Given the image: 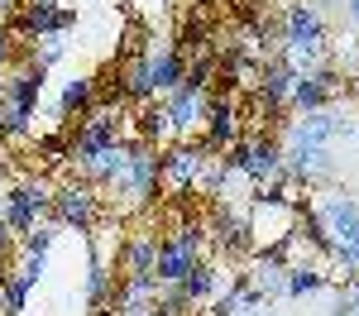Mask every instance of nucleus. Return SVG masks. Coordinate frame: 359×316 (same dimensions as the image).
Instances as JSON below:
<instances>
[{
    "label": "nucleus",
    "instance_id": "nucleus-24",
    "mask_svg": "<svg viewBox=\"0 0 359 316\" xmlns=\"http://www.w3.org/2000/svg\"><path fill=\"white\" fill-rule=\"evenodd\" d=\"M135 139L154 144V149H163V139H168V115H163V101H144V106H139Z\"/></svg>",
    "mask_w": 359,
    "mask_h": 316
},
{
    "label": "nucleus",
    "instance_id": "nucleus-1",
    "mask_svg": "<svg viewBox=\"0 0 359 316\" xmlns=\"http://www.w3.org/2000/svg\"><path fill=\"white\" fill-rule=\"evenodd\" d=\"M158 187H163V149H154V144H144V139H130V168H125V177L115 182L111 192L125 206H149V201L158 197Z\"/></svg>",
    "mask_w": 359,
    "mask_h": 316
},
{
    "label": "nucleus",
    "instance_id": "nucleus-13",
    "mask_svg": "<svg viewBox=\"0 0 359 316\" xmlns=\"http://www.w3.org/2000/svg\"><path fill=\"white\" fill-rule=\"evenodd\" d=\"M0 216L10 221L15 235H29L34 226H43V211H39V201H34V187H29V182H15V187L0 192Z\"/></svg>",
    "mask_w": 359,
    "mask_h": 316
},
{
    "label": "nucleus",
    "instance_id": "nucleus-5",
    "mask_svg": "<svg viewBox=\"0 0 359 316\" xmlns=\"http://www.w3.org/2000/svg\"><path fill=\"white\" fill-rule=\"evenodd\" d=\"M311 216H316V226L331 235V245H359V201L350 192H316L311 201Z\"/></svg>",
    "mask_w": 359,
    "mask_h": 316
},
{
    "label": "nucleus",
    "instance_id": "nucleus-39",
    "mask_svg": "<svg viewBox=\"0 0 359 316\" xmlns=\"http://www.w3.org/2000/svg\"><path fill=\"white\" fill-rule=\"evenodd\" d=\"M0 96H5V72H0Z\"/></svg>",
    "mask_w": 359,
    "mask_h": 316
},
{
    "label": "nucleus",
    "instance_id": "nucleus-29",
    "mask_svg": "<svg viewBox=\"0 0 359 316\" xmlns=\"http://www.w3.org/2000/svg\"><path fill=\"white\" fill-rule=\"evenodd\" d=\"M331 263H335V273L350 283V278H359V245H335L331 249Z\"/></svg>",
    "mask_w": 359,
    "mask_h": 316
},
{
    "label": "nucleus",
    "instance_id": "nucleus-28",
    "mask_svg": "<svg viewBox=\"0 0 359 316\" xmlns=\"http://www.w3.org/2000/svg\"><path fill=\"white\" fill-rule=\"evenodd\" d=\"M34 149H39L48 163H72V144L62 139V135H39V139H34Z\"/></svg>",
    "mask_w": 359,
    "mask_h": 316
},
{
    "label": "nucleus",
    "instance_id": "nucleus-11",
    "mask_svg": "<svg viewBox=\"0 0 359 316\" xmlns=\"http://www.w3.org/2000/svg\"><path fill=\"white\" fill-rule=\"evenodd\" d=\"M206 144H172V149H163V182L168 187H177V192H187V187H196V177H201V168H206Z\"/></svg>",
    "mask_w": 359,
    "mask_h": 316
},
{
    "label": "nucleus",
    "instance_id": "nucleus-35",
    "mask_svg": "<svg viewBox=\"0 0 359 316\" xmlns=\"http://www.w3.org/2000/svg\"><path fill=\"white\" fill-rule=\"evenodd\" d=\"M340 10H345V20H350V25L359 29V0H345V5H340Z\"/></svg>",
    "mask_w": 359,
    "mask_h": 316
},
{
    "label": "nucleus",
    "instance_id": "nucleus-30",
    "mask_svg": "<svg viewBox=\"0 0 359 316\" xmlns=\"http://www.w3.org/2000/svg\"><path fill=\"white\" fill-rule=\"evenodd\" d=\"M62 53H67V34H48V39H39V57L34 62L53 67V62H62Z\"/></svg>",
    "mask_w": 359,
    "mask_h": 316
},
{
    "label": "nucleus",
    "instance_id": "nucleus-22",
    "mask_svg": "<svg viewBox=\"0 0 359 316\" xmlns=\"http://www.w3.org/2000/svg\"><path fill=\"white\" fill-rule=\"evenodd\" d=\"M120 91H125V101H135V106H144V101H158L154 77H149V57H135V62L120 72Z\"/></svg>",
    "mask_w": 359,
    "mask_h": 316
},
{
    "label": "nucleus",
    "instance_id": "nucleus-12",
    "mask_svg": "<svg viewBox=\"0 0 359 316\" xmlns=\"http://www.w3.org/2000/svg\"><path fill=\"white\" fill-rule=\"evenodd\" d=\"M331 96H335V72H326V67H316V72H297L292 77V91H287V106L292 111H326L331 106Z\"/></svg>",
    "mask_w": 359,
    "mask_h": 316
},
{
    "label": "nucleus",
    "instance_id": "nucleus-41",
    "mask_svg": "<svg viewBox=\"0 0 359 316\" xmlns=\"http://www.w3.org/2000/svg\"><path fill=\"white\" fill-rule=\"evenodd\" d=\"M355 82H359V72H355Z\"/></svg>",
    "mask_w": 359,
    "mask_h": 316
},
{
    "label": "nucleus",
    "instance_id": "nucleus-7",
    "mask_svg": "<svg viewBox=\"0 0 359 316\" xmlns=\"http://www.w3.org/2000/svg\"><path fill=\"white\" fill-rule=\"evenodd\" d=\"M163 101V115H168V135L172 139H192V130H201V120H206V91H196V86H172L168 96H158Z\"/></svg>",
    "mask_w": 359,
    "mask_h": 316
},
{
    "label": "nucleus",
    "instance_id": "nucleus-33",
    "mask_svg": "<svg viewBox=\"0 0 359 316\" xmlns=\"http://www.w3.org/2000/svg\"><path fill=\"white\" fill-rule=\"evenodd\" d=\"M15 249V230H10V221L0 216V263H5V254Z\"/></svg>",
    "mask_w": 359,
    "mask_h": 316
},
{
    "label": "nucleus",
    "instance_id": "nucleus-15",
    "mask_svg": "<svg viewBox=\"0 0 359 316\" xmlns=\"http://www.w3.org/2000/svg\"><path fill=\"white\" fill-rule=\"evenodd\" d=\"M125 168H130V139L101 149V153H96V158L82 168V177L91 182V187H115V182L125 177Z\"/></svg>",
    "mask_w": 359,
    "mask_h": 316
},
{
    "label": "nucleus",
    "instance_id": "nucleus-18",
    "mask_svg": "<svg viewBox=\"0 0 359 316\" xmlns=\"http://www.w3.org/2000/svg\"><path fill=\"white\" fill-rule=\"evenodd\" d=\"M111 292H115L111 259L91 254V268H86V307H91V316H111Z\"/></svg>",
    "mask_w": 359,
    "mask_h": 316
},
{
    "label": "nucleus",
    "instance_id": "nucleus-9",
    "mask_svg": "<svg viewBox=\"0 0 359 316\" xmlns=\"http://www.w3.org/2000/svg\"><path fill=\"white\" fill-rule=\"evenodd\" d=\"M292 135H302V139H316V144H326V149H335V144H345V139H355L359 135V125L350 120L345 111H311V115H297L292 125H287Z\"/></svg>",
    "mask_w": 359,
    "mask_h": 316
},
{
    "label": "nucleus",
    "instance_id": "nucleus-38",
    "mask_svg": "<svg viewBox=\"0 0 359 316\" xmlns=\"http://www.w3.org/2000/svg\"><path fill=\"white\" fill-rule=\"evenodd\" d=\"M311 5H345V0H311Z\"/></svg>",
    "mask_w": 359,
    "mask_h": 316
},
{
    "label": "nucleus",
    "instance_id": "nucleus-14",
    "mask_svg": "<svg viewBox=\"0 0 359 316\" xmlns=\"http://www.w3.org/2000/svg\"><path fill=\"white\" fill-rule=\"evenodd\" d=\"M149 77H154V91H158V96H168L172 86H182V77H187V57H182V48L154 43V48H149Z\"/></svg>",
    "mask_w": 359,
    "mask_h": 316
},
{
    "label": "nucleus",
    "instance_id": "nucleus-43",
    "mask_svg": "<svg viewBox=\"0 0 359 316\" xmlns=\"http://www.w3.org/2000/svg\"><path fill=\"white\" fill-rule=\"evenodd\" d=\"M355 139H359V135H355Z\"/></svg>",
    "mask_w": 359,
    "mask_h": 316
},
{
    "label": "nucleus",
    "instance_id": "nucleus-20",
    "mask_svg": "<svg viewBox=\"0 0 359 316\" xmlns=\"http://www.w3.org/2000/svg\"><path fill=\"white\" fill-rule=\"evenodd\" d=\"M216 240H221L225 249H235V254H249V249H254L249 216H245V211H221V221H216Z\"/></svg>",
    "mask_w": 359,
    "mask_h": 316
},
{
    "label": "nucleus",
    "instance_id": "nucleus-36",
    "mask_svg": "<svg viewBox=\"0 0 359 316\" xmlns=\"http://www.w3.org/2000/svg\"><path fill=\"white\" fill-rule=\"evenodd\" d=\"M240 316H278L273 307H249V312H240Z\"/></svg>",
    "mask_w": 359,
    "mask_h": 316
},
{
    "label": "nucleus",
    "instance_id": "nucleus-23",
    "mask_svg": "<svg viewBox=\"0 0 359 316\" xmlns=\"http://www.w3.org/2000/svg\"><path fill=\"white\" fill-rule=\"evenodd\" d=\"M326 268H316V263H287V297H316V292H326Z\"/></svg>",
    "mask_w": 359,
    "mask_h": 316
},
{
    "label": "nucleus",
    "instance_id": "nucleus-8",
    "mask_svg": "<svg viewBox=\"0 0 359 316\" xmlns=\"http://www.w3.org/2000/svg\"><path fill=\"white\" fill-rule=\"evenodd\" d=\"M283 48H326V25L311 0L283 5Z\"/></svg>",
    "mask_w": 359,
    "mask_h": 316
},
{
    "label": "nucleus",
    "instance_id": "nucleus-17",
    "mask_svg": "<svg viewBox=\"0 0 359 316\" xmlns=\"http://www.w3.org/2000/svg\"><path fill=\"white\" fill-rule=\"evenodd\" d=\"M292 67L283 62V57H269L264 62V72H259V106H269V111H278V106H287V91H292Z\"/></svg>",
    "mask_w": 359,
    "mask_h": 316
},
{
    "label": "nucleus",
    "instance_id": "nucleus-21",
    "mask_svg": "<svg viewBox=\"0 0 359 316\" xmlns=\"http://www.w3.org/2000/svg\"><path fill=\"white\" fill-rule=\"evenodd\" d=\"M158 235L154 230H139L135 240H130V249L120 259V273H154V259H158Z\"/></svg>",
    "mask_w": 359,
    "mask_h": 316
},
{
    "label": "nucleus",
    "instance_id": "nucleus-32",
    "mask_svg": "<svg viewBox=\"0 0 359 316\" xmlns=\"http://www.w3.org/2000/svg\"><path fill=\"white\" fill-rule=\"evenodd\" d=\"M10 57H15V34L0 25V72H5V62H10Z\"/></svg>",
    "mask_w": 359,
    "mask_h": 316
},
{
    "label": "nucleus",
    "instance_id": "nucleus-40",
    "mask_svg": "<svg viewBox=\"0 0 359 316\" xmlns=\"http://www.w3.org/2000/svg\"><path fill=\"white\" fill-rule=\"evenodd\" d=\"M0 192H5V168H0Z\"/></svg>",
    "mask_w": 359,
    "mask_h": 316
},
{
    "label": "nucleus",
    "instance_id": "nucleus-34",
    "mask_svg": "<svg viewBox=\"0 0 359 316\" xmlns=\"http://www.w3.org/2000/svg\"><path fill=\"white\" fill-rule=\"evenodd\" d=\"M25 10V0H0V20H10V15H20Z\"/></svg>",
    "mask_w": 359,
    "mask_h": 316
},
{
    "label": "nucleus",
    "instance_id": "nucleus-4",
    "mask_svg": "<svg viewBox=\"0 0 359 316\" xmlns=\"http://www.w3.org/2000/svg\"><path fill=\"white\" fill-rule=\"evenodd\" d=\"M53 221L67 230H77V235H91V230L101 226V197H96V187L91 182H62L53 192Z\"/></svg>",
    "mask_w": 359,
    "mask_h": 316
},
{
    "label": "nucleus",
    "instance_id": "nucleus-3",
    "mask_svg": "<svg viewBox=\"0 0 359 316\" xmlns=\"http://www.w3.org/2000/svg\"><path fill=\"white\" fill-rule=\"evenodd\" d=\"M196 263H201V226L192 221V226H177L163 245H158L154 278H158V283H182Z\"/></svg>",
    "mask_w": 359,
    "mask_h": 316
},
{
    "label": "nucleus",
    "instance_id": "nucleus-2",
    "mask_svg": "<svg viewBox=\"0 0 359 316\" xmlns=\"http://www.w3.org/2000/svg\"><path fill=\"white\" fill-rule=\"evenodd\" d=\"M283 177L287 182H321V177H331L335 172V153L326 144L316 139H302V135H292V130H283Z\"/></svg>",
    "mask_w": 359,
    "mask_h": 316
},
{
    "label": "nucleus",
    "instance_id": "nucleus-19",
    "mask_svg": "<svg viewBox=\"0 0 359 316\" xmlns=\"http://www.w3.org/2000/svg\"><path fill=\"white\" fill-rule=\"evenodd\" d=\"M91 106H96V77L91 72H72L62 82V91H57V115L72 120V115H86Z\"/></svg>",
    "mask_w": 359,
    "mask_h": 316
},
{
    "label": "nucleus",
    "instance_id": "nucleus-6",
    "mask_svg": "<svg viewBox=\"0 0 359 316\" xmlns=\"http://www.w3.org/2000/svg\"><path fill=\"white\" fill-rule=\"evenodd\" d=\"M125 135H120V115L106 111V106H91V111L82 115V135L72 139V163L77 168H86L101 149H111V144H120Z\"/></svg>",
    "mask_w": 359,
    "mask_h": 316
},
{
    "label": "nucleus",
    "instance_id": "nucleus-27",
    "mask_svg": "<svg viewBox=\"0 0 359 316\" xmlns=\"http://www.w3.org/2000/svg\"><path fill=\"white\" fill-rule=\"evenodd\" d=\"M53 240H57V226H34L29 235H20V254L25 259H48V249H53Z\"/></svg>",
    "mask_w": 359,
    "mask_h": 316
},
{
    "label": "nucleus",
    "instance_id": "nucleus-31",
    "mask_svg": "<svg viewBox=\"0 0 359 316\" xmlns=\"http://www.w3.org/2000/svg\"><path fill=\"white\" fill-rule=\"evenodd\" d=\"M15 273H20L29 287H39V283H43V273H48V259H20V268H15Z\"/></svg>",
    "mask_w": 359,
    "mask_h": 316
},
{
    "label": "nucleus",
    "instance_id": "nucleus-26",
    "mask_svg": "<svg viewBox=\"0 0 359 316\" xmlns=\"http://www.w3.org/2000/svg\"><path fill=\"white\" fill-rule=\"evenodd\" d=\"M29 292H34V287H29L25 278L15 273V268H10V278L0 283V316H25V302H29Z\"/></svg>",
    "mask_w": 359,
    "mask_h": 316
},
{
    "label": "nucleus",
    "instance_id": "nucleus-25",
    "mask_svg": "<svg viewBox=\"0 0 359 316\" xmlns=\"http://www.w3.org/2000/svg\"><path fill=\"white\" fill-rule=\"evenodd\" d=\"M182 292H187V302H192V307H201V302H211V297H216V287H221V273H216V268H211V263H196L192 273H187V278H182Z\"/></svg>",
    "mask_w": 359,
    "mask_h": 316
},
{
    "label": "nucleus",
    "instance_id": "nucleus-42",
    "mask_svg": "<svg viewBox=\"0 0 359 316\" xmlns=\"http://www.w3.org/2000/svg\"><path fill=\"white\" fill-rule=\"evenodd\" d=\"M144 316H154V312H144Z\"/></svg>",
    "mask_w": 359,
    "mask_h": 316
},
{
    "label": "nucleus",
    "instance_id": "nucleus-16",
    "mask_svg": "<svg viewBox=\"0 0 359 316\" xmlns=\"http://www.w3.org/2000/svg\"><path fill=\"white\" fill-rule=\"evenodd\" d=\"M249 182H259V187H269L283 177V144L278 139H249V168H245Z\"/></svg>",
    "mask_w": 359,
    "mask_h": 316
},
{
    "label": "nucleus",
    "instance_id": "nucleus-37",
    "mask_svg": "<svg viewBox=\"0 0 359 316\" xmlns=\"http://www.w3.org/2000/svg\"><path fill=\"white\" fill-rule=\"evenodd\" d=\"M0 135H5V96H0Z\"/></svg>",
    "mask_w": 359,
    "mask_h": 316
},
{
    "label": "nucleus",
    "instance_id": "nucleus-10",
    "mask_svg": "<svg viewBox=\"0 0 359 316\" xmlns=\"http://www.w3.org/2000/svg\"><path fill=\"white\" fill-rule=\"evenodd\" d=\"M235 139H240V106H235V96H211L206 101V120H201V144L211 153H225Z\"/></svg>",
    "mask_w": 359,
    "mask_h": 316
}]
</instances>
